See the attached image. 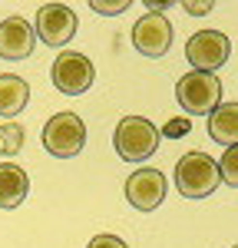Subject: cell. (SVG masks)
<instances>
[{
	"instance_id": "cell-1",
	"label": "cell",
	"mask_w": 238,
	"mask_h": 248,
	"mask_svg": "<svg viewBox=\"0 0 238 248\" xmlns=\"http://www.w3.org/2000/svg\"><path fill=\"white\" fill-rule=\"evenodd\" d=\"M218 182V162L208 153H185L176 162V189L182 199H208Z\"/></svg>"
},
{
	"instance_id": "cell-2",
	"label": "cell",
	"mask_w": 238,
	"mask_h": 248,
	"mask_svg": "<svg viewBox=\"0 0 238 248\" xmlns=\"http://www.w3.org/2000/svg\"><path fill=\"white\" fill-rule=\"evenodd\" d=\"M159 129L146 119V116H126L119 119L116 133H113V146L126 162H142L159 149Z\"/></svg>"
},
{
	"instance_id": "cell-3",
	"label": "cell",
	"mask_w": 238,
	"mask_h": 248,
	"mask_svg": "<svg viewBox=\"0 0 238 248\" xmlns=\"http://www.w3.org/2000/svg\"><path fill=\"white\" fill-rule=\"evenodd\" d=\"M176 99L189 116H208L222 103V83L215 73H185L176 83Z\"/></svg>"
},
{
	"instance_id": "cell-4",
	"label": "cell",
	"mask_w": 238,
	"mask_h": 248,
	"mask_svg": "<svg viewBox=\"0 0 238 248\" xmlns=\"http://www.w3.org/2000/svg\"><path fill=\"white\" fill-rule=\"evenodd\" d=\"M86 146V123L76 113H57L43 126V149L57 159H73Z\"/></svg>"
},
{
	"instance_id": "cell-5",
	"label": "cell",
	"mask_w": 238,
	"mask_h": 248,
	"mask_svg": "<svg viewBox=\"0 0 238 248\" xmlns=\"http://www.w3.org/2000/svg\"><path fill=\"white\" fill-rule=\"evenodd\" d=\"M96 79V66L89 57H83L76 50H66L53 60V86L66 96H83Z\"/></svg>"
},
{
	"instance_id": "cell-6",
	"label": "cell",
	"mask_w": 238,
	"mask_h": 248,
	"mask_svg": "<svg viewBox=\"0 0 238 248\" xmlns=\"http://www.w3.org/2000/svg\"><path fill=\"white\" fill-rule=\"evenodd\" d=\"M228 53H232V43H228L225 33H218V30L192 33L189 43H185V60L195 66L198 73H215L218 66L228 63Z\"/></svg>"
},
{
	"instance_id": "cell-7",
	"label": "cell",
	"mask_w": 238,
	"mask_h": 248,
	"mask_svg": "<svg viewBox=\"0 0 238 248\" xmlns=\"http://www.w3.org/2000/svg\"><path fill=\"white\" fill-rule=\"evenodd\" d=\"M37 40L46 46H66L76 33V14L66 3H43L37 10Z\"/></svg>"
},
{
	"instance_id": "cell-8",
	"label": "cell",
	"mask_w": 238,
	"mask_h": 248,
	"mask_svg": "<svg viewBox=\"0 0 238 248\" xmlns=\"http://www.w3.org/2000/svg\"><path fill=\"white\" fill-rule=\"evenodd\" d=\"M165 189H169V182H165V175L159 169H136L129 179H126V199H129V205L139 212H152L162 205V199H165Z\"/></svg>"
},
{
	"instance_id": "cell-9",
	"label": "cell",
	"mask_w": 238,
	"mask_h": 248,
	"mask_svg": "<svg viewBox=\"0 0 238 248\" xmlns=\"http://www.w3.org/2000/svg\"><path fill=\"white\" fill-rule=\"evenodd\" d=\"M133 43L142 57H165L172 46V23L165 14H146L133 27Z\"/></svg>"
},
{
	"instance_id": "cell-10",
	"label": "cell",
	"mask_w": 238,
	"mask_h": 248,
	"mask_svg": "<svg viewBox=\"0 0 238 248\" xmlns=\"http://www.w3.org/2000/svg\"><path fill=\"white\" fill-rule=\"evenodd\" d=\"M37 46V33L23 17H7L0 23V57L3 60H27Z\"/></svg>"
},
{
	"instance_id": "cell-11",
	"label": "cell",
	"mask_w": 238,
	"mask_h": 248,
	"mask_svg": "<svg viewBox=\"0 0 238 248\" xmlns=\"http://www.w3.org/2000/svg\"><path fill=\"white\" fill-rule=\"evenodd\" d=\"M208 136L218 146H238V103H218L208 113Z\"/></svg>"
},
{
	"instance_id": "cell-12",
	"label": "cell",
	"mask_w": 238,
	"mask_h": 248,
	"mask_svg": "<svg viewBox=\"0 0 238 248\" xmlns=\"http://www.w3.org/2000/svg\"><path fill=\"white\" fill-rule=\"evenodd\" d=\"M30 192V179L17 162H0V209H17L23 205Z\"/></svg>"
},
{
	"instance_id": "cell-13",
	"label": "cell",
	"mask_w": 238,
	"mask_h": 248,
	"mask_svg": "<svg viewBox=\"0 0 238 248\" xmlns=\"http://www.w3.org/2000/svg\"><path fill=\"white\" fill-rule=\"evenodd\" d=\"M30 103V86L27 79L14 77V73H3L0 77V116L3 119H14L23 113V106Z\"/></svg>"
},
{
	"instance_id": "cell-14",
	"label": "cell",
	"mask_w": 238,
	"mask_h": 248,
	"mask_svg": "<svg viewBox=\"0 0 238 248\" xmlns=\"http://www.w3.org/2000/svg\"><path fill=\"white\" fill-rule=\"evenodd\" d=\"M23 139H27V133L20 123H3L0 126V155H17L23 149Z\"/></svg>"
},
{
	"instance_id": "cell-15",
	"label": "cell",
	"mask_w": 238,
	"mask_h": 248,
	"mask_svg": "<svg viewBox=\"0 0 238 248\" xmlns=\"http://www.w3.org/2000/svg\"><path fill=\"white\" fill-rule=\"evenodd\" d=\"M218 175H222V182L238 189V146H228L225 155L218 159Z\"/></svg>"
},
{
	"instance_id": "cell-16",
	"label": "cell",
	"mask_w": 238,
	"mask_h": 248,
	"mask_svg": "<svg viewBox=\"0 0 238 248\" xmlns=\"http://www.w3.org/2000/svg\"><path fill=\"white\" fill-rule=\"evenodd\" d=\"M89 7H93L96 14H106V17H113V14H126V10H129V0H113V3H103V0H89Z\"/></svg>"
},
{
	"instance_id": "cell-17",
	"label": "cell",
	"mask_w": 238,
	"mask_h": 248,
	"mask_svg": "<svg viewBox=\"0 0 238 248\" xmlns=\"http://www.w3.org/2000/svg\"><path fill=\"white\" fill-rule=\"evenodd\" d=\"M86 248H129V245H126L119 235H96Z\"/></svg>"
},
{
	"instance_id": "cell-18",
	"label": "cell",
	"mask_w": 238,
	"mask_h": 248,
	"mask_svg": "<svg viewBox=\"0 0 238 248\" xmlns=\"http://www.w3.org/2000/svg\"><path fill=\"white\" fill-rule=\"evenodd\" d=\"M182 7H185V10H189V14H195V17H202V14H208V10H212V7H215V3H192V0H185V3H182Z\"/></svg>"
},
{
	"instance_id": "cell-19",
	"label": "cell",
	"mask_w": 238,
	"mask_h": 248,
	"mask_svg": "<svg viewBox=\"0 0 238 248\" xmlns=\"http://www.w3.org/2000/svg\"><path fill=\"white\" fill-rule=\"evenodd\" d=\"M189 133V123H185V119H182V123H169V126H165V136H185Z\"/></svg>"
},
{
	"instance_id": "cell-20",
	"label": "cell",
	"mask_w": 238,
	"mask_h": 248,
	"mask_svg": "<svg viewBox=\"0 0 238 248\" xmlns=\"http://www.w3.org/2000/svg\"><path fill=\"white\" fill-rule=\"evenodd\" d=\"M232 248H238V245H232Z\"/></svg>"
}]
</instances>
